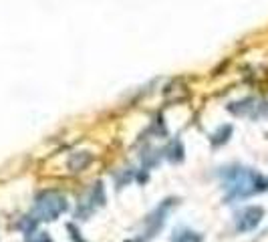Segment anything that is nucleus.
Here are the masks:
<instances>
[{"label":"nucleus","instance_id":"obj_1","mask_svg":"<svg viewBox=\"0 0 268 242\" xmlns=\"http://www.w3.org/2000/svg\"><path fill=\"white\" fill-rule=\"evenodd\" d=\"M224 188H226V200H244L254 194L268 192V175L254 172L252 168L244 166H230L222 172Z\"/></svg>","mask_w":268,"mask_h":242},{"label":"nucleus","instance_id":"obj_2","mask_svg":"<svg viewBox=\"0 0 268 242\" xmlns=\"http://www.w3.org/2000/svg\"><path fill=\"white\" fill-rule=\"evenodd\" d=\"M67 210V198L57 190H44L34 200V216L38 218V222H53Z\"/></svg>","mask_w":268,"mask_h":242},{"label":"nucleus","instance_id":"obj_3","mask_svg":"<svg viewBox=\"0 0 268 242\" xmlns=\"http://www.w3.org/2000/svg\"><path fill=\"white\" fill-rule=\"evenodd\" d=\"M228 111L236 117H250V119H260L268 115V103L260 101L256 97H246L242 101H234L228 105Z\"/></svg>","mask_w":268,"mask_h":242},{"label":"nucleus","instance_id":"obj_4","mask_svg":"<svg viewBox=\"0 0 268 242\" xmlns=\"http://www.w3.org/2000/svg\"><path fill=\"white\" fill-rule=\"evenodd\" d=\"M264 208L262 206H246L242 208L240 212H236L234 216V226L238 232L246 234V232H252L260 226L262 218H264Z\"/></svg>","mask_w":268,"mask_h":242},{"label":"nucleus","instance_id":"obj_5","mask_svg":"<svg viewBox=\"0 0 268 242\" xmlns=\"http://www.w3.org/2000/svg\"><path fill=\"white\" fill-rule=\"evenodd\" d=\"M105 204V190H103V184L97 182L93 188H91V192L87 194V198L79 204L77 208V218H81V220H87L97 208H101Z\"/></svg>","mask_w":268,"mask_h":242},{"label":"nucleus","instance_id":"obj_6","mask_svg":"<svg viewBox=\"0 0 268 242\" xmlns=\"http://www.w3.org/2000/svg\"><path fill=\"white\" fill-rule=\"evenodd\" d=\"M171 202L173 200H166L164 204L160 208H155L149 216H147V220H145V236L143 238H139L137 242H147L151 240L160 230H162V226L166 224V216H168V208L171 206Z\"/></svg>","mask_w":268,"mask_h":242},{"label":"nucleus","instance_id":"obj_7","mask_svg":"<svg viewBox=\"0 0 268 242\" xmlns=\"http://www.w3.org/2000/svg\"><path fill=\"white\" fill-rule=\"evenodd\" d=\"M91 162H93V156H91L89 151H77V153H73L71 160H69V170H71V172H81V170H85Z\"/></svg>","mask_w":268,"mask_h":242},{"label":"nucleus","instance_id":"obj_8","mask_svg":"<svg viewBox=\"0 0 268 242\" xmlns=\"http://www.w3.org/2000/svg\"><path fill=\"white\" fill-rule=\"evenodd\" d=\"M169 242H204V234L192 230V228H180L173 232Z\"/></svg>","mask_w":268,"mask_h":242},{"label":"nucleus","instance_id":"obj_9","mask_svg":"<svg viewBox=\"0 0 268 242\" xmlns=\"http://www.w3.org/2000/svg\"><path fill=\"white\" fill-rule=\"evenodd\" d=\"M164 153H166V158H168L171 164L184 162V145H182V141H180V139L169 141V145L164 149Z\"/></svg>","mask_w":268,"mask_h":242},{"label":"nucleus","instance_id":"obj_10","mask_svg":"<svg viewBox=\"0 0 268 242\" xmlns=\"http://www.w3.org/2000/svg\"><path fill=\"white\" fill-rule=\"evenodd\" d=\"M230 136H232V125H222L216 134H212L210 141H212L214 147H218V145H224V143L230 139Z\"/></svg>","mask_w":268,"mask_h":242},{"label":"nucleus","instance_id":"obj_11","mask_svg":"<svg viewBox=\"0 0 268 242\" xmlns=\"http://www.w3.org/2000/svg\"><path fill=\"white\" fill-rule=\"evenodd\" d=\"M25 242H53V238L47 234V232H29Z\"/></svg>","mask_w":268,"mask_h":242},{"label":"nucleus","instance_id":"obj_12","mask_svg":"<svg viewBox=\"0 0 268 242\" xmlns=\"http://www.w3.org/2000/svg\"><path fill=\"white\" fill-rule=\"evenodd\" d=\"M67 228H69V232H71V236H73V240L75 242H85L83 238H81V232H77V228H75L73 224H69Z\"/></svg>","mask_w":268,"mask_h":242}]
</instances>
